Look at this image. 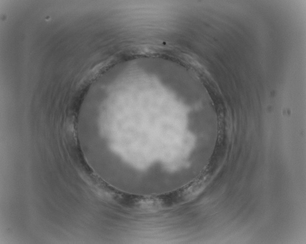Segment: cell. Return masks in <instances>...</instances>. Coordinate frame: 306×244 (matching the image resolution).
I'll list each match as a JSON object with an SVG mask.
<instances>
[{
	"label": "cell",
	"instance_id": "obj_1",
	"mask_svg": "<svg viewBox=\"0 0 306 244\" xmlns=\"http://www.w3.org/2000/svg\"><path fill=\"white\" fill-rule=\"evenodd\" d=\"M179 118L169 113L157 111L135 112L125 107L109 110L101 118L104 131L113 136L143 134L147 138H170L175 142H184L187 137L181 136L177 129Z\"/></svg>",
	"mask_w": 306,
	"mask_h": 244
}]
</instances>
